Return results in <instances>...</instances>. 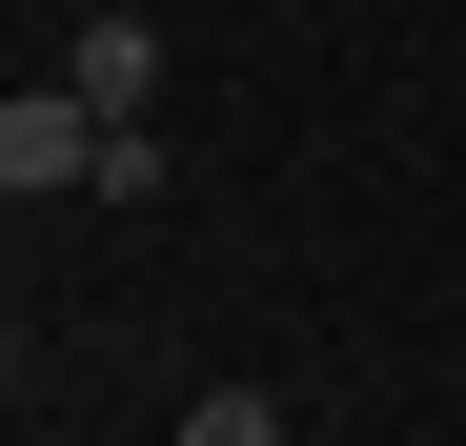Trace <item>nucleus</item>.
Listing matches in <instances>:
<instances>
[{"label": "nucleus", "instance_id": "f257e3e1", "mask_svg": "<svg viewBox=\"0 0 466 446\" xmlns=\"http://www.w3.org/2000/svg\"><path fill=\"white\" fill-rule=\"evenodd\" d=\"M82 163H102V122H82V82H21V102H0V203H61Z\"/></svg>", "mask_w": 466, "mask_h": 446}, {"label": "nucleus", "instance_id": "20e7f679", "mask_svg": "<svg viewBox=\"0 0 466 446\" xmlns=\"http://www.w3.org/2000/svg\"><path fill=\"white\" fill-rule=\"evenodd\" d=\"M0 386H21V345H0Z\"/></svg>", "mask_w": 466, "mask_h": 446}, {"label": "nucleus", "instance_id": "7ed1b4c3", "mask_svg": "<svg viewBox=\"0 0 466 446\" xmlns=\"http://www.w3.org/2000/svg\"><path fill=\"white\" fill-rule=\"evenodd\" d=\"M163 446H284V406H264V386H203V406H183Z\"/></svg>", "mask_w": 466, "mask_h": 446}, {"label": "nucleus", "instance_id": "f03ea898", "mask_svg": "<svg viewBox=\"0 0 466 446\" xmlns=\"http://www.w3.org/2000/svg\"><path fill=\"white\" fill-rule=\"evenodd\" d=\"M61 82H82V122H142V102H163V21H142V0H102Z\"/></svg>", "mask_w": 466, "mask_h": 446}]
</instances>
